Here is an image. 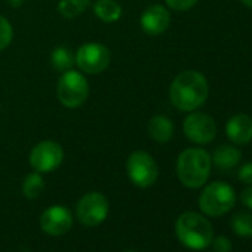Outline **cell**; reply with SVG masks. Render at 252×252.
Masks as SVG:
<instances>
[{"label":"cell","instance_id":"52a82bcc","mask_svg":"<svg viewBox=\"0 0 252 252\" xmlns=\"http://www.w3.org/2000/svg\"><path fill=\"white\" fill-rule=\"evenodd\" d=\"M74 63L80 71L86 74H99L110 65L111 52L102 43L89 42L79 46L74 55Z\"/></svg>","mask_w":252,"mask_h":252},{"label":"cell","instance_id":"277c9868","mask_svg":"<svg viewBox=\"0 0 252 252\" xmlns=\"http://www.w3.org/2000/svg\"><path fill=\"white\" fill-rule=\"evenodd\" d=\"M234 203L236 193L233 187L222 181H214L208 184L199 196V206L202 212L209 217H221L230 212Z\"/></svg>","mask_w":252,"mask_h":252},{"label":"cell","instance_id":"6da1fadb","mask_svg":"<svg viewBox=\"0 0 252 252\" xmlns=\"http://www.w3.org/2000/svg\"><path fill=\"white\" fill-rule=\"evenodd\" d=\"M209 95V85L206 77L196 70H186L180 73L171 83L169 98L180 111H194L202 107Z\"/></svg>","mask_w":252,"mask_h":252},{"label":"cell","instance_id":"7c38bea8","mask_svg":"<svg viewBox=\"0 0 252 252\" xmlns=\"http://www.w3.org/2000/svg\"><path fill=\"white\" fill-rule=\"evenodd\" d=\"M169 24L171 14L163 5H152L140 17L141 30L149 36H159L165 33Z\"/></svg>","mask_w":252,"mask_h":252},{"label":"cell","instance_id":"44dd1931","mask_svg":"<svg viewBox=\"0 0 252 252\" xmlns=\"http://www.w3.org/2000/svg\"><path fill=\"white\" fill-rule=\"evenodd\" d=\"M14 39V29L11 23L3 17L0 15V51L6 49Z\"/></svg>","mask_w":252,"mask_h":252},{"label":"cell","instance_id":"ac0fdd59","mask_svg":"<svg viewBox=\"0 0 252 252\" xmlns=\"http://www.w3.org/2000/svg\"><path fill=\"white\" fill-rule=\"evenodd\" d=\"M91 6V0H60L58 12L64 18H76Z\"/></svg>","mask_w":252,"mask_h":252},{"label":"cell","instance_id":"e0dca14e","mask_svg":"<svg viewBox=\"0 0 252 252\" xmlns=\"http://www.w3.org/2000/svg\"><path fill=\"white\" fill-rule=\"evenodd\" d=\"M23 194L24 197H27L29 200H34L37 197H40V194L45 190V180L42 177L40 172H32L29 174L24 181H23Z\"/></svg>","mask_w":252,"mask_h":252},{"label":"cell","instance_id":"9a60e30c","mask_svg":"<svg viewBox=\"0 0 252 252\" xmlns=\"http://www.w3.org/2000/svg\"><path fill=\"white\" fill-rule=\"evenodd\" d=\"M212 162L215 163V166L218 169L222 171H228L234 166L239 165L240 159H242V153L230 144H222L220 147L215 149L214 155H212Z\"/></svg>","mask_w":252,"mask_h":252},{"label":"cell","instance_id":"d4e9b609","mask_svg":"<svg viewBox=\"0 0 252 252\" xmlns=\"http://www.w3.org/2000/svg\"><path fill=\"white\" fill-rule=\"evenodd\" d=\"M240 200H242V203H243L246 208L252 209V186H249L248 189H245V190L242 191Z\"/></svg>","mask_w":252,"mask_h":252},{"label":"cell","instance_id":"d6986e66","mask_svg":"<svg viewBox=\"0 0 252 252\" xmlns=\"http://www.w3.org/2000/svg\"><path fill=\"white\" fill-rule=\"evenodd\" d=\"M51 63L55 70L64 73L70 68H73L74 64V55L67 46H58L51 54Z\"/></svg>","mask_w":252,"mask_h":252},{"label":"cell","instance_id":"9c48e42d","mask_svg":"<svg viewBox=\"0 0 252 252\" xmlns=\"http://www.w3.org/2000/svg\"><path fill=\"white\" fill-rule=\"evenodd\" d=\"M30 165L36 172L46 174L58 169L64 160V149L52 140L37 143L30 152Z\"/></svg>","mask_w":252,"mask_h":252},{"label":"cell","instance_id":"ba28073f","mask_svg":"<svg viewBox=\"0 0 252 252\" xmlns=\"http://www.w3.org/2000/svg\"><path fill=\"white\" fill-rule=\"evenodd\" d=\"M108 200L99 191H89L80 197L76 206L77 220L88 227L99 225L108 215Z\"/></svg>","mask_w":252,"mask_h":252},{"label":"cell","instance_id":"4316f807","mask_svg":"<svg viewBox=\"0 0 252 252\" xmlns=\"http://www.w3.org/2000/svg\"><path fill=\"white\" fill-rule=\"evenodd\" d=\"M240 2H242L245 6H248V8H251V9H252V0H240Z\"/></svg>","mask_w":252,"mask_h":252},{"label":"cell","instance_id":"cb8c5ba5","mask_svg":"<svg viewBox=\"0 0 252 252\" xmlns=\"http://www.w3.org/2000/svg\"><path fill=\"white\" fill-rule=\"evenodd\" d=\"M239 180L248 186H252V162H248L245 163L240 169H239V174H237Z\"/></svg>","mask_w":252,"mask_h":252},{"label":"cell","instance_id":"7a4b0ae2","mask_svg":"<svg viewBox=\"0 0 252 252\" xmlns=\"http://www.w3.org/2000/svg\"><path fill=\"white\" fill-rule=\"evenodd\" d=\"M211 166L212 159L206 150L190 147L181 152L177 159V175L187 189H199L208 181Z\"/></svg>","mask_w":252,"mask_h":252},{"label":"cell","instance_id":"2e32d148","mask_svg":"<svg viewBox=\"0 0 252 252\" xmlns=\"http://www.w3.org/2000/svg\"><path fill=\"white\" fill-rule=\"evenodd\" d=\"M92 11L96 18H99L102 23L111 24L120 20L122 17V6L116 0H95L92 5Z\"/></svg>","mask_w":252,"mask_h":252},{"label":"cell","instance_id":"7402d4cb","mask_svg":"<svg viewBox=\"0 0 252 252\" xmlns=\"http://www.w3.org/2000/svg\"><path fill=\"white\" fill-rule=\"evenodd\" d=\"M165 3H166V6L171 8L172 11L184 12V11L191 9V8L197 3V0H165Z\"/></svg>","mask_w":252,"mask_h":252},{"label":"cell","instance_id":"603a6c76","mask_svg":"<svg viewBox=\"0 0 252 252\" xmlns=\"http://www.w3.org/2000/svg\"><path fill=\"white\" fill-rule=\"evenodd\" d=\"M211 245H212V248H214L215 252H230L231 251V242L225 236L212 237Z\"/></svg>","mask_w":252,"mask_h":252},{"label":"cell","instance_id":"5bb4252c","mask_svg":"<svg viewBox=\"0 0 252 252\" xmlns=\"http://www.w3.org/2000/svg\"><path fill=\"white\" fill-rule=\"evenodd\" d=\"M147 131L152 140H155L159 144H165L171 141L174 135V123L168 116L163 114H156L149 120Z\"/></svg>","mask_w":252,"mask_h":252},{"label":"cell","instance_id":"83f0119b","mask_svg":"<svg viewBox=\"0 0 252 252\" xmlns=\"http://www.w3.org/2000/svg\"><path fill=\"white\" fill-rule=\"evenodd\" d=\"M125 252H138V251H125Z\"/></svg>","mask_w":252,"mask_h":252},{"label":"cell","instance_id":"ffe728a7","mask_svg":"<svg viewBox=\"0 0 252 252\" xmlns=\"http://www.w3.org/2000/svg\"><path fill=\"white\" fill-rule=\"evenodd\" d=\"M231 228L240 237H252V214H236L231 218Z\"/></svg>","mask_w":252,"mask_h":252},{"label":"cell","instance_id":"8fae6325","mask_svg":"<svg viewBox=\"0 0 252 252\" xmlns=\"http://www.w3.org/2000/svg\"><path fill=\"white\" fill-rule=\"evenodd\" d=\"M40 227L49 236H63L73 227V215L67 206L54 205L40 215Z\"/></svg>","mask_w":252,"mask_h":252},{"label":"cell","instance_id":"30bf717a","mask_svg":"<svg viewBox=\"0 0 252 252\" xmlns=\"http://www.w3.org/2000/svg\"><path fill=\"white\" fill-rule=\"evenodd\" d=\"M183 129L186 137L194 144H209L217 137V123L214 117L202 111H190L184 119Z\"/></svg>","mask_w":252,"mask_h":252},{"label":"cell","instance_id":"4fadbf2b","mask_svg":"<svg viewBox=\"0 0 252 252\" xmlns=\"http://www.w3.org/2000/svg\"><path fill=\"white\" fill-rule=\"evenodd\" d=\"M225 132L233 144H248L252 140V119L243 113L231 116L225 125Z\"/></svg>","mask_w":252,"mask_h":252},{"label":"cell","instance_id":"484cf974","mask_svg":"<svg viewBox=\"0 0 252 252\" xmlns=\"http://www.w3.org/2000/svg\"><path fill=\"white\" fill-rule=\"evenodd\" d=\"M11 6H20L23 3V0H8Z\"/></svg>","mask_w":252,"mask_h":252},{"label":"cell","instance_id":"8992f818","mask_svg":"<svg viewBox=\"0 0 252 252\" xmlns=\"http://www.w3.org/2000/svg\"><path fill=\"white\" fill-rule=\"evenodd\" d=\"M126 172H128L129 180L140 189L152 187L159 177L156 160L143 150L129 155L128 160H126Z\"/></svg>","mask_w":252,"mask_h":252},{"label":"cell","instance_id":"3957f363","mask_svg":"<svg viewBox=\"0 0 252 252\" xmlns=\"http://www.w3.org/2000/svg\"><path fill=\"white\" fill-rule=\"evenodd\" d=\"M175 234L186 248L200 251L211 245L214 228L203 215L197 212H184L175 222Z\"/></svg>","mask_w":252,"mask_h":252},{"label":"cell","instance_id":"5b68a950","mask_svg":"<svg viewBox=\"0 0 252 252\" xmlns=\"http://www.w3.org/2000/svg\"><path fill=\"white\" fill-rule=\"evenodd\" d=\"M57 96L65 108H79L89 96V85L86 77L73 68L64 71L58 79Z\"/></svg>","mask_w":252,"mask_h":252}]
</instances>
